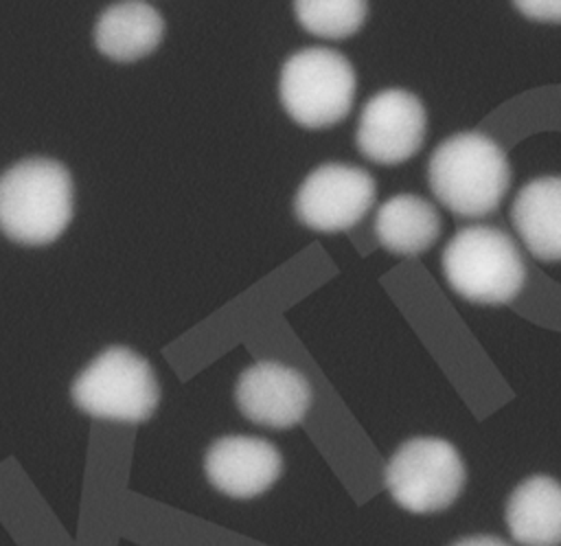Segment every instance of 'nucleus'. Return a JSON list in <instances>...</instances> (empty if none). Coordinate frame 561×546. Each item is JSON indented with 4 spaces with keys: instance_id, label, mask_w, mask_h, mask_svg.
I'll list each match as a JSON object with an SVG mask.
<instances>
[{
    "instance_id": "1",
    "label": "nucleus",
    "mask_w": 561,
    "mask_h": 546,
    "mask_svg": "<svg viewBox=\"0 0 561 546\" xmlns=\"http://www.w3.org/2000/svg\"><path fill=\"white\" fill-rule=\"evenodd\" d=\"M434 195L451 213L484 217L504 200L511 184V167L502 147L478 132H465L443 140L427 167Z\"/></svg>"
},
{
    "instance_id": "2",
    "label": "nucleus",
    "mask_w": 561,
    "mask_h": 546,
    "mask_svg": "<svg viewBox=\"0 0 561 546\" xmlns=\"http://www.w3.org/2000/svg\"><path fill=\"white\" fill-rule=\"evenodd\" d=\"M72 217V178L50 158H26L0 175V230L13 241H55Z\"/></svg>"
},
{
    "instance_id": "3",
    "label": "nucleus",
    "mask_w": 561,
    "mask_h": 546,
    "mask_svg": "<svg viewBox=\"0 0 561 546\" xmlns=\"http://www.w3.org/2000/svg\"><path fill=\"white\" fill-rule=\"evenodd\" d=\"M443 272L454 292L480 305L511 303L526 281L515 241L495 226L458 230L443 252Z\"/></svg>"
},
{
    "instance_id": "4",
    "label": "nucleus",
    "mask_w": 561,
    "mask_h": 546,
    "mask_svg": "<svg viewBox=\"0 0 561 546\" xmlns=\"http://www.w3.org/2000/svg\"><path fill=\"white\" fill-rule=\"evenodd\" d=\"M355 99V70L331 48L294 53L280 72V101L287 114L305 127H327L342 121Z\"/></svg>"
},
{
    "instance_id": "5",
    "label": "nucleus",
    "mask_w": 561,
    "mask_h": 546,
    "mask_svg": "<svg viewBox=\"0 0 561 546\" xmlns=\"http://www.w3.org/2000/svg\"><path fill=\"white\" fill-rule=\"evenodd\" d=\"M72 399L92 417L138 423L156 410L158 384L140 355L125 346H112L79 373Z\"/></svg>"
},
{
    "instance_id": "6",
    "label": "nucleus",
    "mask_w": 561,
    "mask_h": 546,
    "mask_svg": "<svg viewBox=\"0 0 561 546\" xmlns=\"http://www.w3.org/2000/svg\"><path fill=\"white\" fill-rule=\"evenodd\" d=\"M465 485L456 447L443 439L421 436L403 443L386 467V487L403 509L434 513L447 509Z\"/></svg>"
},
{
    "instance_id": "7",
    "label": "nucleus",
    "mask_w": 561,
    "mask_h": 546,
    "mask_svg": "<svg viewBox=\"0 0 561 546\" xmlns=\"http://www.w3.org/2000/svg\"><path fill=\"white\" fill-rule=\"evenodd\" d=\"M375 202V180L368 171L329 162L313 169L296 193L298 219L320 232L353 228Z\"/></svg>"
},
{
    "instance_id": "8",
    "label": "nucleus",
    "mask_w": 561,
    "mask_h": 546,
    "mask_svg": "<svg viewBox=\"0 0 561 546\" xmlns=\"http://www.w3.org/2000/svg\"><path fill=\"white\" fill-rule=\"evenodd\" d=\"M425 125L427 116L419 96L399 88L381 90L362 110L357 147L373 162L399 164L421 149Z\"/></svg>"
},
{
    "instance_id": "9",
    "label": "nucleus",
    "mask_w": 561,
    "mask_h": 546,
    "mask_svg": "<svg viewBox=\"0 0 561 546\" xmlns=\"http://www.w3.org/2000/svg\"><path fill=\"white\" fill-rule=\"evenodd\" d=\"M237 403L254 423L291 428L307 414L311 388L298 371L278 362H259L239 377Z\"/></svg>"
},
{
    "instance_id": "10",
    "label": "nucleus",
    "mask_w": 561,
    "mask_h": 546,
    "mask_svg": "<svg viewBox=\"0 0 561 546\" xmlns=\"http://www.w3.org/2000/svg\"><path fill=\"white\" fill-rule=\"evenodd\" d=\"M208 480L232 498H252L270 489L283 469L278 450L254 436H224L206 454Z\"/></svg>"
},
{
    "instance_id": "11",
    "label": "nucleus",
    "mask_w": 561,
    "mask_h": 546,
    "mask_svg": "<svg viewBox=\"0 0 561 546\" xmlns=\"http://www.w3.org/2000/svg\"><path fill=\"white\" fill-rule=\"evenodd\" d=\"M164 35V20L156 7L142 0H123L107 7L96 26V48L114 61H134L149 55Z\"/></svg>"
},
{
    "instance_id": "12",
    "label": "nucleus",
    "mask_w": 561,
    "mask_h": 546,
    "mask_svg": "<svg viewBox=\"0 0 561 546\" xmlns=\"http://www.w3.org/2000/svg\"><path fill=\"white\" fill-rule=\"evenodd\" d=\"M513 224L533 257L561 261V178L528 182L513 202Z\"/></svg>"
},
{
    "instance_id": "13",
    "label": "nucleus",
    "mask_w": 561,
    "mask_h": 546,
    "mask_svg": "<svg viewBox=\"0 0 561 546\" xmlns=\"http://www.w3.org/2000/svg\"><path fill=\"white\" fill-rule=\"evenodd\" d=\"M506 524L522 546H559L561 485L548 476L526 478L508 498Z\"/></svg>"
},
{
    "instance_id": "14",
    "label": "nucleus",
    "mask_w": 561,
    "mask_h": 546,
    "mask_svg": "<svg viewBox=\"0 0 561 546\" xmlns=\"http://www.w3.org/2000/svg\"><path fill=\"white\" fill-rule=\"evenodd\" d=\"M375 232L386 250L414 257L438 239L440 217L427 200L401 193L381 204L375 217Z\"/></svg>"
},
{
    "instance_id": "15",
    "label": "nucleus",
    "mask_w": 561,
    "mask_h": 546,
    "mask_svg": "<svg viewBox=\"0 0 561 546\" xmlns=\"http://www.w3.org/2000/svg\"><path fill=\"white\" fill-rule=\"evenodd\" d=\"M294 9L309 33L342 39L359 31L368 13V0H294Z\"/></svg>"
},
{
    "instance_id": "16",
    "label": "nucleus",
    "mask_w": 561,
    "mask_h": 546,
    "mask_svg": "<svg viewBox=\"0 0 561 546\" xmlns=\"http://www.w3.org/2000/svg\"><path fill=\"white\" fill-rule=\"evenodd\" d=\"M513 2L530 20L561 22V0H513Z\"/></svg>"
},
{
    "instance_id": "17",
    "label": "nucleus",
    "mask_w": 561,
    "mask_h": 546,
    "mask_svg": "<svg viewBox=\"0 0 561 546\" xmlns=\"http://www.w3.org/2000/svg\"><path fill=\"white\" fill-rule=\"evenodd\" d=\"M451 546H508L504 539L500 537H491V535H473V537H465Z\"/></svg>"
}]
</instances>
